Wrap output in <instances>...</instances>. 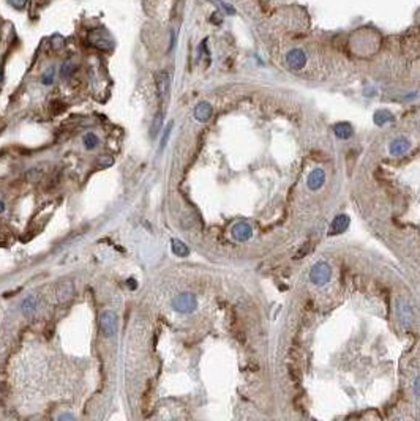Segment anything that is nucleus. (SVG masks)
I'll list each match as a JSON object with an SVG mask.
<instances>
[{"label": "nucleus", "mask_w": 420, "mask_h": 421, "mask_svg": "<svg viewBox=\"0 0 420 421\" xmlns=\"http://www.w3.org/2000/svg\"><path fill=\"white\" fill-rule=\"evenodd\" d=\"M394 114L390 112V111H387V109H381V111H378L376 114H374V117H373V120H374V123L378 125V126H384V125H387V123H390V122H394Z\"/></svg>", "instance_id": "obj_14"}, {"label": "nucleus", "mask_w": 420, "mask_h": 421, "mask_svg": "<svg viewBox=\"0 0 420 421\" xmlns=\"http://www.w3.org/2000/svg\"><path fill=\"white\" fill-rule=\"evenodd\" d=\"M5 212V204H4V200H0V213H4Z\"/></svg>", "instance_id": "obj_26"}, {"label": "nucleus", "mask_w": 420, "mask_h": 421, "mask_svg": "<svg viewBox=\"0 0 420 421\" xmlns=\"http://www.w3.org/2000/svg\"><path fill=\"white\" fill-rule=\"evenodd\" d=\"M74 69H76V65H74L73 60H66V62H64L62 66H60V76H62L64 79H68L74 73Z\"/></svg>", "instance_id": "obj_19"}, {"label": "nucleus", "mask_w": 420, "mask_h": 421, "mask_svg": "<svg viewBox=\"0 0 420 421\" xmlns=\"http://www.w3.org/2000/svg\"><path fill=\"white\" fill-rule=\"evenodd\" d=\"M171 249H172V253L177 256V257H186L190 254V249L188 246L184 243V242H180V240L174 238L172 242H171Z\"/></svg>", "instance_id": "obj_17"}, {"label": "nucleus", "mask_w": 420, "mask_h": 421, "mask_svg": "<svg viewBox=\"0 0 420 421\" xmlns=\"http://www.w3.org/2000/svg\"><path fill=\"white\" fill-rule=\"evenodd\" d=\"M409 148H411V144H409V140L406 137H396L395 140H392V144H390L388 152L392 156H402Z\"/></svg>", "instance_id": "obj_9"}, {"label": "nucleus", "mask_w": 420, "mask_h": 421, "mask_svg": "<svg viewBox=\"0 0 420 421\" xmlns=\"http://www.w3.org/2000/svg\"><path fill=\"white\" fill-rule=\"evenodd\" d=\"M82 142H84V147H86L87 150H94V148L98 145V137H96V134H94V133H87V134L82 137Z\"/></svg>", "instance_id": "obj_20"}, {"label": "nucleus", "mask_w": 420, "mask_h": 421, "mask_svg": "<svg viewBox=\"0 0 420 421\" xmlns=\"http://www.w3.org/2000/svg\"><path fill=\"white\" fill-rule=\"evenodd\" d=\"M38 305H40V298H38L36 295H28V297H26L24 302H22V305H21L22 313H24V314H32L34 311H36Z\"/></svg>", "instance_id": "obj_15"}, {"label": "nucleus", "mask_w": 420, "mask_h": 421, "mask_svg": "<svg viewBox=\"0 0 420 421\" xmlns=\"http://www.w3.org/2000/svg\"><path fill=\"white\" fill-rule=\"evenodd\" d=\"M324 182H326V172L322 169L318 167L310 172V175L306 178V186L312 189V191H318V189L322 188Z\"/></svg>", "instance_id": "obj_7"}, {"label": "nucleus", "mask_w": 420, "mask_h": 421, "mask_svg": "<svg viewBox=\"0 0 420 421\" xmlns=\"http://www.w3.org/2000/svg\"><path fill=\"white\" fill-rule=\"evenodd\" d=\"M156 82V93L160 99H164L169 95V88H171V74L168 71H160L155 77Z\"/></svg>", "instance_id": "obj_5"}, {"label": "nucleus", "mask_w": 420, "mask_h": 421, "mask_svg": "<svg viewBox=\"0 0 420 421\" xmlns=\"http://www.w3.org/2000/svg\"><path fill=\"white\" fill-rule=\"evenodd\" d=\"M172 126H174V123L169 122L168 126L164 128V134H163V139H162V145H160V150H163L166 147L168 140H169V136H171V131H172Z\"/></svg>", "instance_id": "obj_22"}, {"label": "nucleus", "mask_w": 420, "mask_h": 421, "mask_svg": "<svg viewBox=\"0 0 420 421\" xmlns=\"http://www.w3.org/2000/svg\"><path fill=\"white\" fill-rule=\"evenodd\" d=\"M100 332L104 338H111L117 332V314L114 311H104L98 319Z\"/></svg>", "instance_id": "obj_3"}, {"label": "nucleus", "mask_w": 420, "mask_h": 421, "mask_svg": "<svg viewBox=\"0 0 420 421\" xmlns=\"http://www.w3.org/2000/svg\"><path fill=\"white\" fill-rule=\"evenodd\" d=\"M349 226V216L348 215H338L328 229V235H340L343 234Z\"/></svg>", "instance_id": "obj_10"}, {"label": "nucleus", "mask_w": 420, "mask_h": 421, "mask_svg": "<svg viewBox=\"0 0 420 421\" xmlns=\"http://www.w3.org/2000/svg\"><path fill=\"white\" fill-rule=\"evenodd\" d=\"M310 248H312V245H310V243H305V245L302 246V249H300V251L296 254V257H294V259H302V256H304V254H306V253L310 251Z\"/></svg>", "instance_id": "obj_24"}, {"label": "nucleus", "mask_w": 420, "mask_h": 421, "mask_svg": "<svg viewBox=\"0 0 420 421\" xmlns=\"http://www.w3.org/2000/svg\"><path fill=\"white\" fill-rule=\"evenodd\" d=\"M212 112H214L212 106H210L207 101H202L194 107V118L198 122L206 123V122H208V118L212 117Z\"/></svg>", "instance_id": "obj_11"}, {"label": "nucleus", "mask_w": 420, "mask_h": 421, "mask_svg": "<svg viewBox=\"0 0 420 421\" xmlns=\"http://www.w3.org/2000/svg\"><path fill=\"white\" fill-rule=\"evenodd\" d=\"M163 117H164V114L162 111L156 112V115L154 118V123H152V126H150V137H156L160 129L163 128Z\"/></svg>", "instance_id": "obj_18"}, {"label": "nucleus", "mask_w": 420, "mask_h": 421, "mask_svg": "<svg viewBox=\"0 0 420 421\" xmlns=\"http://www.w3.org/2000/svg\"><path fill=\"white\" fill-rule=\"evenodd\" d=\"M54 79H56V69H54V66H51V68H48L46 71L43 73L42 82H43L44 85H52V84H54Z\"/></svg>", "instance_id": "obj_21"}, {"label": "nucleus", "mask_w": 420, "mask_h": 421, "mask_svg": "<svg viewBox=\"0 0 420 421\" xmlns=\"http://www.w3.org/2000/svg\"><path fill=\"white\" fill-rule=\"evenodd\" d=\"M286 63L292 69H302L306 63V55L302 49H292L286 55Z\"/></svg>", "instance_id": "obj_6"}, {"label": "nucleus", "mask_w": 420, "mask_h": 421, "mask_svg": "<svg viewBox=\"0 0 420 421\" xmlns=\"http://www.w3.org/2000/svg\"><path fill=\"white\" fill-rule=\"evenodd\" d=\"M414 395L420 398V376L416 379V382H414Z\"/></svg>", "instance_id": "obj_25"}, {"label": "nucleus", "mask_w": 420, "mask_h": 421, "mask_svg": "<svg viewBox=\"0 0 420 421\" xmlns=\"http://www.w3.org/2000/svg\"><path fill=\"white\" fill-rule=\"evenodd\" d=\"M334 133H335V136H336L338 139H349V137L352 136L354 129H352V126L349 125V123L340 122V123H336V125L334 126Z\"/></svg>", "instance_id": "obj_13"}, {"label": "nucleus", "mask_w": 420, "mask_h": 421, "mask_svg": "<svg viewBox=\"0 0 420 421\" xmlns=\"http://www.w3.org/2000/svg\"><path fill=\"white\" fill-rule=\"evenodd\" d=\"M88 43L94 47L100 49V51H109L112 47V41L109 39L108 35H103L100 30H92L88 33Z\"/></svg>", "instance_id": "obj_4"}, {"label": "nucleus", "mask_w": 420, "mask_h": 421, "mask_svg": "<svg viewBox=\"0 0 420 421\" xmlns=\"http://www.w3.org/2000/svg\"><path fill=\"white\" fill-rule=\"evenodd\" d=\"M198 306V300L196 295L190 294V292H184V294H178L174 300H172V308L177 311V313H182V314H190L193 313Z\"/></svg>", "instance_id": "obj_2"}, {"label": "nucleus", "mask_w": 420, "mask_h": 421, "mask_svg": "<svg viewBox=\"0 0 420 421\" xmlns=\"http://www.w3.org/2000/svg\"><path fill=\"white\" fill-rule=\"evenodd\" d=\"M253 235V229L248 223L245 221H240L232 227V237L237 240V242H246Z\"/></svg>", "instance_id": "obj_8"}, {"label": "nucleus", "mask_w": 420, "mask_h": 421, "mask_svg": "<svg viewBox=\"0 0 420 421\" xmlns=\"http://www.w3.org/2000/svg\"><path fill=\"white\" fill-rule=\"evenodd\" d=\"M102 164H104V166L112 164V159H104V161H102Z\"/></svg>", "instance_id": "obj_27"}, {"label": "nucleus", "mask_w": 420, "mask_h": 421, "mask_svg": "<svg viewBox=\"0 0 420 421\" xmlns=\"http://www.w3.org/2000/svg\"><path fill=\"white\" fill-rule=\"evenodd\" d=\"M398 314H400V320H402L404 325H409L412 322V311H411V308H409V305L400 302Z\"/></svg>", "instance_id": "obj_16"}, {"label": "nucleus", "mask_w": 420, "mask_h": 421, "mask_svg": "<svg viewBox=\"0 0 420 421\" xmlns=\"http://www.w3.org/2000/svg\"><path fill=\"white\" fill-rule=\"evenodd\" d=\"M332 278V267L327 262H316L310 270V281L314 286H324Z\"/></svg>", "instance_id": "obj_1"}, {"label": "nucleus", "mask_w": 420, "mask_h": 421, "mask_svg": "<svg viewBox=\"0 0 420 421\" xmlns=\"http://www.w3.org/2000/svg\"><path fill=\"white\" fill-rule=\"evenodd\" d=\"M10 5H12L13 8L16 9H24L26 5H27V0H8Z\"/></svg>", "instance_id": "obj_23"}, {"label": "nucleus", "mask_w": 420, "mask_h": 421, "mask_svg": "<svg viewBox=\"0 0 420 421\" xmlns=\"http://www.w3.org/2000/svg\"><path fill=\"white\" fill-rule=\"evenodd\" d=\"M74 295V284L72 281H64L57 286V298L58 302H66Z\"/></svg>", "instance_id": "obj_12"}]
</instances>
